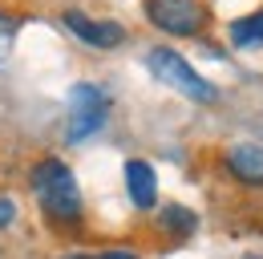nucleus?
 Here are the masks:
<instances>
[{
    "mask_svg": "<svg viewBox=\"0 0 263 259\" xmlns=\"http://www.w3.org/2000/svg\"><path fill=\"white\" fill-rule=\"evenodd\" d=\"M227 170L243 187H263V146L255 142H239L227 150Z\"/></svg>",
    "mask_w": 263,
    "mask_h": 259,
    "instance_id": "nucleus-7",
    "label": "nucleus"
},
{
    "mask_svg": "<svg viewBox=\"0 0 263 259\" xmlns=\"http://www.w3.org/2000/svg\"><path fill=\"white\" fill-rule=\"evenodd\" d=\"M231 45H235V49H259L263 45V12L239 16V21L231 25Z\"/></svg>",
    "mask_w": 263,
    "mask_h": 259,
    "instance_id": "nucleus-8",
    "label": "nucleus"
},
{
    "mask_svg": "<svg viewBox=\"0 0 263 259\" xmlns=\"http://www.w3.org/2000/svg\"><path fill=\"white\" fill-rule=\"evenodd\" d=\"M247 259H259V255H247Z\"/></svg>",
    "mask_w": 263,
    "mask_h": 259,
    "instance_id": "nucleus-13",
    "label": "nucleus"
},
{
    "mask_svg": "<svg viewBox=\"0 0 263 259\" xmlns=\"http://www.w3.org/2000/svg\"><path fill=\"white\" fill-rule=\"evenodd\" d=\"M12 41H16V21L0 12V61L12 53Z\"/></svg>",
    "mask_w": 263,
    "mask_h": 259,
    "instance_id": "nucleus-10",
    "label": "nucleus"
},
{
    "mask_svg": "<svg viewBox=\"0 0 263 259\" xmlns=\"http://www.w3.org/2000/svg\"><path fill=\"white\" fill-rule=\"evenodd\" d=\"M73 259H138L134 251H98V255H73Z\"/></svg>",
    "mask_w": 263,
    "mask_h": 259,
    "instance_id": "nucleus-12",
    "label": "nucleus"
},
{
    "mask_svg": "<svg viewBox=\"0 0 263 259\" xmlns=\"http://www.w3.org/2000/svg\"><path fill=\"white\" fill-rule=\"evenodd\" d=\"M12 219H16V202L12 198H0V231L12 223Z\"/></svg>",
    "mask_w": 263,
    "mask_h": 259,
    "instance_id": "nucleus-11",
    "label": "nucleus"
},
{
    "mask_svg": "<svg viewBox=\"0 0 263 259\" xmlns=\"http://www.w3.org/2000/svg\"><path fill=\"white\" fill-rule=\"evenodd\" d=\"M195 227H198L195 211H186V207H178V202L162 211V231H166V235H174V239H186V235H195Z\"/></svg>",
    "mask_w": 263,
    "mask_h": 259,
    "instance_id": "nucleus-9",
    "label": "nucleus"
},
{
    "mask_svg": "<svg viewBox=\"0 0 263 259\" xmlns=\"http://www.w3.org/2000/svg\"><path fill=\"white\" fill-rule=\"evenodd\" d=\"M65 29L77 36V41H85V45H93V49H114V45H122L126 41V29L118 25V21H93V16H85V12H65Z\"/></svg>",
    "mask_w": 263,
    "mask_h": 259,
    "instance_id": "nucleus-5",
    "label": "nucleus"
},
{
    "mask_svg": "<svg viewBox=\"0 0 263 259\" xmlns=\"http://www.w3.org/2000/svg\"><path fill=\"white\" fill-rule=\"evenodd\" d=\"M146 16L154 29L170 32V36H195L206 25L202 0H146Z\"/></svg>",
    "mask_w": 263,
    "mask_h": 259,
    "instance_id": "nucleus-4",
    "label": "nucleus"
},
{
    "mask_svg": "<svg viewBox=\"0 0 263 259\" xmlns=\"http://www.w3.org/2000/svg\"><path fill=\"white\" fill-rule=\"evenodd\" d=\"M126 191H130V202L138 211H150L158 202V178H154V166L142 158L126 162Z\"/></svg>",
    "mask_w": 263,
    "mask_h": 259,
    "instance_id": "nucleus-6",
    "label": "nucleus"
},
{
    "mask_svg": "<svg viewBox=\"0 0 263 259\" xmlns=\"http://www.w3.org/2000/svg\"><path fill=\"white\" fill-rule=\"evenodd\" d=\"M146 69L162 81V85H170L174 94H182V97H191V101H198V105H211L215 97H219V89L202 77V73H195L191 65L182 61V53H174V49H150L146 53Z\"/></svg>",
    "mask_w": 263,
    "mask_h": 259,
    "instance_id": "nucleus-2",
    "label": "nucleus"
},
{
    "mask_svg": "<svg viewBox=\"0 0 263 259\" xmlns=\"http://www.w3.org/2000/svg\"><path fill=\"white\" fill-rule=\"evenodd\" d=\"M33 194L41 211L57 227H77L81 223V191L77 178L61 158H41L33 166Z\"/></svg>",
    "mask_w": 263,
    "mask_h": 259,
    "instance_id": "nucleus-1",
    "label": "nucleus"
},
{
    "mask_svg": "<svg viewBox=\"0 0 263 259\" xmlns=\"http://www.w3.org/2000/svg\"><path fill=\"white\" fill-rule=\"evenodd\" d=\"M105 118H109V94L101 85H93V81H77L69 89V130H65V138L69 142H85V138H93L105 126Z\"/></svg>",
    "mask_w": 263,
    "mask_h": 259,
    "instance_id": "nucleus-3",
    "label": "nucleus"
}]
</instances>
